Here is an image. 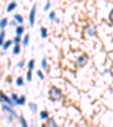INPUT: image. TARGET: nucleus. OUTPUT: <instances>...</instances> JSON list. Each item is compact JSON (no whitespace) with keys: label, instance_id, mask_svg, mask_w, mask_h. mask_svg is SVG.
I'll list each match as a JSON object with an SVG mask.
<instances>
[{"label":"nucleus","instance_id":"obj_1","mask_svg":"<svg viewBox=\"0 0 113 127\" xmlns=\"http://www.w3.org/2000/svg\"><path fill=\"white\" fill-rule=\"evenodd\" d=\"M61 96H62V93H61V91L59 90V89L52 87L50 90V98L52 99V100H58V99H60Z\"/></svg>","mask_w":113,"mask_h":127},{"label":"nucleus","instance_id":"obj_2","mask_svg":"<svg viewBox=\"0 0 113 127\" xmlns=\"http://www.w3.org/2000/svg\"><path fill=\"white\" fill-rule=\"evenodd\" d=\"M0 98H1V99H2V100H3L2 102H7V103H9V107H10L11 104H13V102H11V100H10V99H9V98H8V96L5 94V93L2 92V91H0Z\"/></svg>","mask_w":113,"mask_h":127},{"label":"nucleus","instance_id":"obj_3","mask_svg":"<svg viewBox=\"0 0 113 127\" xmlns=\"http://www.w3.org/2000/svg\"><path fill=\"white\" fill-rule=\"evenodd\" d=\"M35 9H36V6L32 8V11H31V15H29V24H31V26H33V24H34V18H35Z\"/></svg>","mask_w":113,"mask_h":127},{"label":"nucleus","instance_id":"obj_4","mask_svg":"<svg viewBox=\"0 0 113 127\" xmlns=\"http://www.w3.org/2000/svg\"><path fill=\"white\" fill-rule=\"evenodd\" d=\"M13 99L15 100V102L17 103V104H21V106H22V104H24V103H25V96H22L21 99H18L16 94H13Z\"/></svg>","mask_w":113,"mask_h":127},{"label":"nucleus","instance_id":"obj_5","mask_svg":"<svg viewBox=\"0 0 113 127\" xmlns=\"http://www.w3.org/2000/svg\"><path fill=\"white\" fill-rule=\"evenodd\" d=\"M87 59H88V58H87V56L83 55L82 57L78 59V65H79V66H84L85 64L87 63Z\"/></svg>","mask_w":113,"mask_h":127},{"label":"nucleus","instance_id":"obj_6","mask_svg":"<svg viewBox=\"0 0 113 127\" xmlns=\"http://www.w3.org/2000/svg\"><path fill=\"white\" fill-rule=\"evenodd\" d=\"M3 109H5L6 111H7V112H9V114H11L13 115V116H16V114H15V111H13V109L10 108V107H7V106H3L2 107Z\"/></svg>","mask_w":113,"mask_h":127},{"label":"nucleus","instance_id":"obj_7","mask_svg":"<svg viewBox=\"0 0 113 127\" xmlns=\"http://www.w3.org/2000/svg\"><path fill=\"white\" fill-rule=\"evenodd\" d=\"M16 6H17V3H16V2H11L10 5L8 6V8H7V11H8V13H9V11H11V10H13V9H14V8H16Z\"/></svg>","mask_w":113,"mask_h":127},{"label":"nucleus","instance_id":"obj_8","mask_svg":"<svg viewBox=\"0 0 113 127\" xmlns=\"http://www.w3.org/2000/svg\"><path fill=\"white\" fill-rule=\"evenodd\" d=\"M24 32V27L23 26H18L17 29H16V33H17V35L18 36H21V34Z\"/></svg>","mask_w":113,"mask_h":127},{"label":"nucleus","instance_id":"obj_9","mask_svg":"<svg viewBox=\"0 0 113 127\" xmlns=\"http://www.w3.org/2000/svg\"><path fill=\"white\" fill-rule=\"evenodd\" d=\"M40 116H41L42 119H46L47 117H49V112H47V111H42V112L40 114Z\"/></svg>","mask_w":113,"mask_h":127},{"label":"nucleus","instance_id":"obj_10","mask_svg":"<svg viewBox=\"0 0 113 127\" xmlns=\"http://www.w3.org/2000/svg\"><path fill=\"white\" fill-rule=\"evenodd\" d=\"M11 44V41L10 40H8V41H6L5 43H3V49H5V50H7L8 48H9V45Z\"/></svg>","mask_w":113,"mask_h":127},{"label":"nucleus","instance_id":"obj_11","mask_svg":"<svg viewBox=\"0 0 113 127\" xmlns=\"http://www.w3.org/2000/svg\"><path fill=\"white\" fill-rule=\"evenodd\" d=\"M21 51V48H19V44H16L15 48H14V55H17Z\"/></svg>","mask_w":113,"mask_h":127},{"label":"nucleus","instance_id":"obj_12","mask_svg":"<svg viewBox=\"0 0 113 127\" xmlns=\"http://www.w3.org/2000/svg\"><path fill=\"white\" fill-rule=\"evenodd\" d=\"M14 17H15L16 21H18L19 23H23V18H22V16H21V15H18V14H16V15L14 16Z\"/></svg>","mask_w":113,"mask_h":127},{"label":"nucleus","instance_id":"obj_13","mask_svg":"<svg viewBox=\"0 0 113 127\" xmlns=\"http://www.w3.org/2000/svg\"><path fill=\"white\" fill-rule=\"evenodd\" d=\"M41 33H42V37H46L47 32H46V30H45L44 27H42V29H41Z\"/></svg>","mask_w":113,"mask_h":127},{"label":"nucleus","instance_id":"obj_14","mask_svg":"<svg viewBox=\"0 0 113 127\" xmlns=\"http://www.w3.org/2000/svg\"><path fill=\"white\" fill-rule=\"evenodd\" d=\"M7 22H8L7 19H6V18H3L2 21L0 22V26H1V27H5L6 25H7Z\"/></svg>","mask_w":113,"mask_h":127},{"label":"nucleus","instance_id":"obj_15","mask_svg":"<svg viewBox=\"0 0 113 127\" xmlns=\"http://www.w3.org/2000/svg\"><path fill=\"white\" fill-rule=\"evenodd\" d=\"M28 67H29V71H31L32 69H33V67H34V60H33V59L28 63Z\"/></svg>","mask_w":113,"mask_h":127},{"label":"nucleus","instance_id":"obj_16","mask_svg":"<svg viewBox=\"0 0 113 127\" xmlns=\"http://www.w3.org/2000/svg\"><path fill=\"white\" fill-rule=\"evenodd\" d=\"M3 37H5V32H1V34H0V45L2 44V42H3Z\"/></svg>","mask_w":113,"mask_h":127},{"label":"nucleus","instance_id":"obj_17","mask_svg":"<svg viewBox=\"0 0 113 127\" xmlns=\"http://www.w3.org/2000/svg\"><path fill=\"white\" fill-rule=\"evenodd\" d=\"M21 123H22V126L23 127H27V124H26V122H25L24 117H21Z\"/></svg>","mask_w":113,"mask_h":127},{"label":"nucleus","instance_id":"obj_18","mask_svg":"<svg viewBox=\"0 0 113 127\" xmlns=\"http://www.w3.org/2000/svg\"><path fill=\"white\" fill-rule=\"evenodd\" d=\"M28 40H29V35L27 34L26 36H25V39H24V45H27V43H28Z\"/></svg>","mask_w":113,"mask_h":127},{"label":"nucleus","instance_id":"obj_19","mask_svg":"<svg viewBox=\"0 0 113 127\" xmlns=\"http://www.w3.org/2000/svg\"><path fill=\"white\" fill-rule=\"evenodd\" d=\"M17 85H19V86L23 85V78H22V77H18V78H17Z\"/></svg>","mask_w":113,"mask_h":127},{"label":"nucleus","instance_id":"obj_20","mask_svg":"<svg viewBox=\"0 0 113 127\" xmlns=\"http://www.w3.org/2000/svg\"><path fill=\"white\" fill-rule=\"evenodd\" d=\"M42 67L43 68H46V60H45V58L42 59Z\"/></svg>","mask_w":113,"mask_h":127},{"label":"nucleus","instance_id":"obj_21","mask_svg":"<svg viewBox=\"0 0 113 127\" xmlns=\"http://www.w3.org/2000/svg\"><path fill=\"white\" fill-rule=\"evenodd\" d=\"M27 81H32V71L27 73Z\"/></svg>","mask_w":113,"mask_h":127},{"label":"nucleus","instance_id":"obj_22","mask_svg":"<svg viewBox=\"0 0 113 127\" xmlns=\"http://www.w3.org/2000/svg\"><path fill=\"white\" fill-rule=\"evenodd\" d=\"M15 42H16V44H19V42H21V37L19 36H17L15 39Z\"/></svg>","mask_w":113,"mask_h":127},{"label":"nucleus","instance_id":"obj_23","mask_svg":"<svg viewBox=\"0 0 113 127\" xmlns=\"http://www.w3.org/2000/svg\"><path fill=\"white\" fill-rule=\"evenodd\" d=\"M37 75H39V77H40V78H41V79H43V78H44V77H43V74H42V73H41V71H37Z\"/></svg>","mask_w":113,"mask_h":127},{"label":"nucleus","instance_id":"obj_24","mask_svg":"<svg viewBox=\"0 0 113 127\" xmlns=\"http://www.w3.org/2000/svg\"><path fill=\"white\" fill-rule=\"evenodd\" d=\"M54 17H55V14H54V11H52V13L50 14V18H51V19H53Z\"/></svg>","mask_w":113,"mask_h":127},{"label":"nucleus","instance_id":"obj_25","mask_svg":"<svg viewBox=\"0 0 113 127\" xmlns=\"http://www.w3.org/2000/svg\"><path fill=\"white\" fill-rule=\"evenodd\" d=\"M50 6H51V3H50V2H47V3H46V6H45V8H44V9H45V10H47V9L50 8Z\"/></svg>","mask_w":113,"mask_h":127},{"label":"nucleus","instance_id":"obj_26","mask_svg":"<svg viewBox=\"0 0 113 127\" xmlns=\"http://www.w3.org/2000/svg\"><path fill=\"white\" fill-rule=\"evenodd\" d=\"M50 124H51V125H52V126H53V127H58V126H57V125H55V123H54V122H53V120H51V119H50Z\"/></svg>","mask_w":113,"mask_h":127},{"label":"nucleus","instance_id":"obj_27","mask_svg":"<svg viewBox=\"0 0 113 127\" xmlns=\"http://www.w3.org/2000/svg\"><path fill=\"white\" fill-rule=\"evenodd\" d=\"M29 107H31V108L33 109V111H35V110H36V107H35L34 104H29Z\"/></svg>","mask_w":113,"mask_h":127},{"label":"nucleus","instance_id":"obj_28","mask_svg":"<svg viewBox=\"0 0 113 127\" xmlns=\"http://www.w3.org/2000/svg\"><path fill=\"white\" fill-rule=\"evenodd\" d=\"M43 127H45V126H43Z\"/></svg>","mask_w":113,"mask_h":127}]
</instances>
